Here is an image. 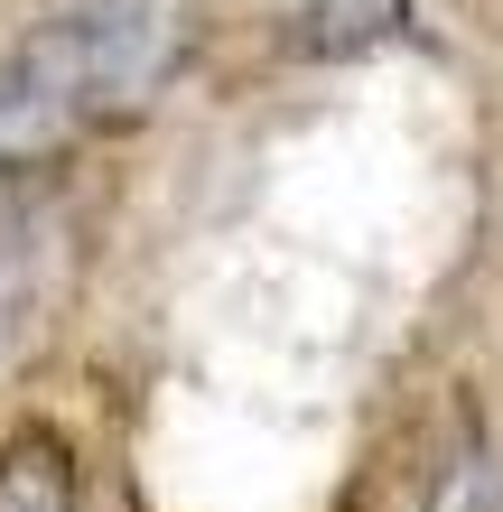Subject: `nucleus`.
I'll list each match as a JSON object with an SVG mask.
<instances>
[{"instance_id":"f257e3e1","label":"nucleus","mask_w":503,"mask_h":512,"mask_svg":"<svg viewBox=\"0 0 503 512\" xmlns=\"http://www.w3.org/2000/svg\"><path fill=\"white\" fill-rule=\"evenodd\" d=\"M196 0H75L0 56V159L140 112L187 66Z\"/></svg>"},{"instance_id":"f03ea898","label":"nucleus","mask_w":503,"mask_h":512,"mask_svg":"<svg viewBox=\"0 0 503 512\" xmlns=\"http://www.w3.org/2000/svg\"><path fill=\"white\" fill-rule=\"evenodd\" d=\"M56 233L38 215L0 224V364H19V345L47 326V298H56Z\"/></svg>"},{"instance_id":"7ed1b4c3","label":"nucleus","mask_w":503,"mask_h":512,"mask_svg":"<svg viewBox=\"0 0 503 512\" xmlns=\"http://www.w3.org/2000/svg\"><path fill=\"white\" fill-rule=\"evenodd\" d=\"M0 512H84L75 447L56 438V429H19V438H0Z\"/></svg>"},{"instance_id":"20e7f679","label":"nucleus","mask_w":503,"mask_h":512,"mask_svg":"<svg viewBox=\"0 0 503 512\" xmlns=\"http://www.w3.org/2000/svg\"><path fill=\"white\" fill-rule=\"evenodd\" d=\"M308 56H373L410 28V0H280Z\"/></svg>"},{"instance_id":"39448f33","label":"nucleus","mask_w":503,"mask_h":512,"mask_svg":"<svg viewBox=\"0 0 503 512\" xmlns=\"http://www.w3.org/2000/svg\"><path fill=\"white\" fill-rule=\"evenodd\" d=\"M420 512H503V466H494V438H485L476 410H457V429H448V447L429 466Z\"/></svg>"}]
</instances>
